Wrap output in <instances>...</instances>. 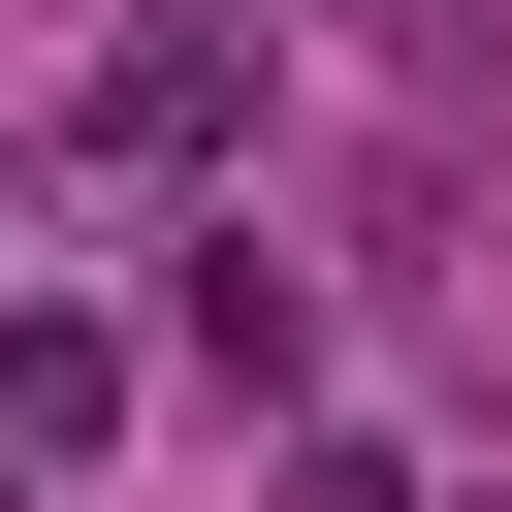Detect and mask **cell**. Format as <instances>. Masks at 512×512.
Returning <instances> with one entry per match:
<instances>
[{"mask_svg": "<svg viewBox=\"0 0 512 512\" xmlns=\"http://www.w3.org/2000/svg\"><path fill=\"white\" fill-rule=\"evenodd\" d=\"M32 128H64L96 192H224V160H256V32H224V0H128V32H64Z\"/></svg>", "mask_w": 512, "mask_h": 512, "instance_id": "1", "label": "cell"}, {"mask_svg": "<svg viewBox=\"0 0 512 512\" xmlns=\"http://www.w3.org/2000/svg\"><path fill=\"white\" fill-rule=\"evenodd\" d=\"M160 352H192L224 416H288V384H320V288H288L256 224H192V256H160Z\"/></svg>", "mask_w": 512, "mask_h": 512, "instance_id": "2", "label": "cell"}, {"mask_svg": "<svg viewBox=\"0 0 512 512\" xmlns=\"http://www.w3.org/2000/svg\"><path fill=\"white\" fill-rule=\"evenodd\" d=\"M96 416H128V320H96V288H32V320H0V448H32V480H64V448H96Z\"/></svg>", "mask_w": 512, "mask_h": 512, "instance_id": "3", "label": "cell"}, {"mask_svg": "<svg viewBox=\"0 0 512 512\" xmlns=\"http://www.w3.org/2000/svg\"><path fill=\"white\" fill-rule=\"evenodd\" d=\"M288 512H448V480H416V448H352V416H320V448H288Z\"/></svg>", "mask_w": 512, "mask_h": 512, "instance_id": "4", "label": "cell"}]
</instances>
